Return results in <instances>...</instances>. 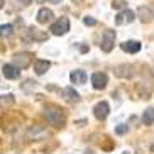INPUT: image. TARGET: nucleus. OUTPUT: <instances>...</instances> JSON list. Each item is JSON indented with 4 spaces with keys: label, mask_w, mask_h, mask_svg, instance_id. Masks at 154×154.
<instances>
[{
    "label": "nucleus",
    "mask_w": 154,
    "mask_h": 154,
    "mask_svg": "<svg viewBox=\"0 0 154 154\" xmlns=\"http://www.w3.org/2000/svg\"><path fill=\"white\" fill-rule=\"evenodd\" d=\"M44 117L48 119V122L54 127H63L66 122V117H64V112L56 105H48L44 109Z\"/></svg>",
    "instance_id": "nucleus-1"
},
{
    "label": "nucleus",
    "mask_w": 154,
    "mask_h": 154,
    "mask_svg": "<svg viewBox=\"0 0 154 154\" xmlns=\"http://www.w3.org/2000/svg\"><path fill=\"white\" fill-rule=\"evenodd\" d=\"M68 31H69V19L68 17H59L51 26V34L53 36H64Z\"/></svg>",
    "instance_id": "nucleus-2"
},
{
    "label": "nucleus",
    "mask_w": 154,
    "mask_h": 154,
    "mask_svg": "<svg viewBox=\"0 0 154 154\" xmlns=\"http://www.w3.org/2000/svg\"><path fill=\"white\" fill-rule=\"evenodd\" d=\"M113 46H115V31L112 29H107L103 32V36H102V42H100V48L103 53H110L113 49Z\"/></svg>",
    "instance_id": "nucleus-3"
},
{
    "label": "nucleus",
    "mask_w": 154,
    "mask_h": 154,
    "mask_svg": "<svg viewBox=\"0 0 154 154\" xmlns=\"http://www.w3.org/2000/svg\"><path fill=\"white\" fill-rule=\"evenodd\" d=\"M107 83H109V76L105 73L97 71L91 75V85H93L95 90H103V88H107Z\"/></svg>",
    "instance_id": "nucleus-4"
},
{
    "label": "nucleus",
    "mask_w": 154,
    "mask_h": 154,
    "mask_svg": "<svg viewBox=\"0 0 154 154\" xmlns=\"http://www.w3.org/2000/svg\"><path fill=\"white\" fill-rule=\"evenodd\" d=\"M110 113V105L107 102H98V103L93 107V115H95L97 120H105Z\"/></svg>",
    "instance_id": "nucleus-5"
},
{
    "label": "nucleus",
    "mask_w": 154,
    "mask_h": 154,
    "mask_svg": "<svg viewBox=\"0 0 154 154\" xmlns=\"http://www.w3.org/2000/svg\"><path fill=\"white\" fill-rule=\"evenodd\" d=\"M136 19V14L129 9L120 10L117 15H115V26H124V24H131L132 20Z\"/></svg>",
    "instance_id": "nucleus-6"
},
{
    "label": "nucleus",
    "mask_w": 154,
    "mask_h": 154,
    "mask_svg": "<svg viewBox=\"0 0 154 154\" xmlns=\"http://www.w3.org/2000/svg\"><path fill=\"white\" fill-rule=\"evenodd\" d=\"M137 15H139L142 24H149V22H152V19H154L152 9L147 7V5H139V7H137Z\"/></svg>",
    "instance_id": "nucleus-7"
},
{
    "label": "nucleus",
    "mask_w": 154,
    "mask_h": 154,
    "mask_svg": "<svg viewBox=\"0 0 154 154\" xmlns=\"http://www.w3.org/2000/svg\"><path fill=\"white\" fill-rule=\"evenodd\" d=\"M46 136H48V131L41 125H32L27 129V137L32 140H41V139H44Z\"/></svg>",
    "instance_id": "nucleus-8"
},
{
    "label": "nucleus",
    "mask_w": 154,
    "mask_h": 154,
    "mask_svg": "<svg viewBox=\"0 0 154 154\" xmlns=\"http://www.w3.org/2000/svg\"><path fill=\"white\" fill-rule=\"evenodd\" d=\"M31 59H32V56L29 54V53H20V54H15L14 58H12V63H14L17 68L24 69L31 64Z\"/></svg>",
    "instance_id": "nucleus-9"
},
{
    "label": "nucleus",
    "mask_w": 154,
    "mask_h": 154,
    "mask_svg": "<svg viewBox=\"0 0 154 154\" xmlns=\"http://www.w3.org/2000/svg\"><path fill=\"white\" fill-rule=\"evenodd\" d=\"M2 73L7 80H17L20 76V68H17L14 63L12 64H4L2 66Z\"/></svg>",
    "instance_id": "nucleus-10"
},
{
    "label": "nucleus",
    "mask_w": 154,
    "mask_h": 154,
    "mask_svg": "<svg viewBox=\"0 0 154 154\" xmlns=\"http://www.w3.org/2000/svg\"><path fill=\"white\" fill-rule=\"evenodd\" d=\"M29 37H31L32 41L36 42H44L49 39V34L44 31H41V29H36V27H31L29 29Z\"/></svg>",
    "instance_id": "nucleus-11"
},
{
    "label": "nucleus",
    "mask_w": 154,
    "mask_h": 154,
    "mask_svg": "<svg viewBox=\"0 0 154 154\" xmlns=\"http://www.w3.org/2000/svg\"><path fill=\"white\" fill-rule=\"evenodd\" d=\"M59 93H61V97H63L66 102H78V100H80V93H78L73 86H66V88H63Z\"/></svg>",
    "instance_id": "nucleus-12"
},
{
    "label": "nucleus",
    "mask_w": 154,
    "mask_h": 154,
    "mask_svg": "<svg viewBox=\"0 0 154 154\" xmlns=\"http://www.w3.org/2000/svg\"><path fill=\"white\" fill-rule=\"evenodd\" d=\"M69 80H71V83H75V85H85L88 76H86V73L82 71V69H75V71L69 73Z\"/></svg>",
    "instance_id": "nucleus-13"
},
{
    "label": "nucleus",
    "mask_w": 154,
    "mask_h": 154,
    "mask_svg": "<svg viewBox=\"0 0 154 154\" xmlns=\"http://www.w3.org/2000/svg\"><path fill=\"white\" fill-rule=\"evenodd\" d=\"M132 66L131 64H120V66H117L115 68V76H119V78H132L134 76V73H132Z\"/></svg>",
    "instance_id": "nucleus-14"
},
{
    "label": "nucleus",
    "mask_w": 154,
    "mask_h": 154,
    "mask_svg": "<svg viewBox=\"0 0 154 154\" xmlns=\"http://www.w3.org/2000/svg\"><path fill=\"white\" fill-rule=\"evenodd\" d=\"M120 48H122V51H125L129 54H136V53L140 51V42L139 41H125L120 44Z\"/></svg>",
    "instance_id": "nucleus-15"
},
{
    "label": "nucleus",
    "mask_w": 154,
    "mask_h": 154,
    "mask_svg": "<svg viewBox=\"0 0 154 154\" xmlns=\"http://www.w3.org/2000/svg\"><path fill=\"white\" fill-rule=\"evenodd\" d=\"M53 17H54V14H53V10L48 9V7H42V9H39V12H37V22L39 24H48Z\"/></svg>",
    "instance_id": "nucleus-16"
},
{
    "label": "nucleus",
    "mask_w": 154,
    "mask_h": 154,
    "mask_svg": "<svg viewBox=\"0 0 154 154\" xmlns=\"http://www.w3.org/2000/svg\"><path fill=\"white\" fill-rule=\"evenodd\" d=\"M49 68H51V63L46 61V59H36V61H34V71H36L37 75H44Z\"/></svg>",
    "instance_id": "nucleus-17"
},
{
    "label": "nucleus",
    "mask_w": 154,
    "mask_h": 154,
    "mask_svg": "<svg viewBox=\"0 0 154 154\" xmlns=\"http://www.w3.org/2000/svg\"><path fill=\"white\" fill-rule=\"evenodd\" d=\"M142 124H146V125L154 124V107H149V109L142 113Z\"/></svg>",
    "instance_id": "nucleus-18"
},
{
    "label": "nucleus",
    "mask_w": 154,
    "mask_h": 154,
    "mask_svg": "<svg viewBox=\"0 0 154 154\" xmlns=\"http://www.w3.org/2000/svg\"><path fill=\"white\" fill-rule=\"evenodd\" d=\"M12 32H14V26L12 24H2L0 26V34H2V37L12 36Z\"/></svg>",
    "instance_id": "nucleus-19"
},
{
    "label": "nucleus",
    "mask_w": 154,
    "mask_h": 154,
    "mask_svg": "<svg viewBox=\"0 0 154 154\" xmlns=\"http://www.w3.org/2000/svg\"><path fill=\"white\" fill-rule=\"evenodd\" d=\"M125 132H129V125H125V124H120V125L115 127V134L117 136H124Z\"/></svg>",
    "instance_id": "nucleus-20"
},
{
    "label": "nucleus",
    "mask_w": 154,
    "mask_h": 154,
    "mask_svg": "<svg viewBox=\"0 0 154 154\" xmlns=\"http://www.w3.org/2000/svg\"><path fill=\"white\" fill-rule=\"evenodd\" d=\"M112 7L113 9H124V7H125V0H113Z\"/></svg>",
    "instance_id": "nucleus-21"
},
{
    "label": "nucleus",
    "mask_w": 154,
    "mask_h": 154,
    "mask_svg": "<svg viewBox=\"0 0 154 154\" xmlns=\"http://www.w3.org/2000/svg\"><path fill=\"white\" fill-rule=\"evenodd\" d=\"M83 24L85 26H97V20L93 17H83Z\"/></svg>",
    "instance_id": "nucleus-22"
},
{
    "label": "nucleus",
    "mask_w": 154,
    "mask_h": 154,
    "mask_svg": "<svg viewBox=\"0 0 154 154\" xmlns=\"http://www.w3.org/2000/svg\"><path fill=\"white\" fill-rule=\"evenodd\" d=\"M19 2H20L22 5H31V2H32V0H19Z\"/></svg>",
    "instance_id": "nucleus-23"
},
{
    "label": "nucleus",
    "mask_w": 154,
    "mask_h": 154,
    "mask_svg": "<svg viewBox=\"0 0 154 154\" xmlns=\"http://www.w3.org/2000/svg\"><path fill=\"white\" fill-rule=\"evenodd\" d=\"M85 154H95V152H93V151H90V149H86V151H85Z\"/></svg>",
    "instance_id": "nucleus-24"
},
{
    "label": "nucleus",
    "mask_w": 154,
    "mask_h": 154,
    "mask_svg": "<svg viewBox=\"0 0 154 154\" xmlns=\"http://www.w3.org/2000/svg\"><path fill=\"white\" fill-rule=\"evenodd\" d=\"M151 152H154V144H152V146H151Z\"/></svg>",
    "instance_id": "nucleus-25"
},
{
    "label": "nucleus",
    "mask_w": 154,
    "mask_h": 154,
    "mask_svg": "<svg viewBox=\"0 0 154 154\" xmlns=\"http://www.w3.org/2000/svg\"><path fill=\"white\" fill-rule=\"evenodd\" d=\"M51 2H54V4H58V2H61V0H51Z\"/></svg>",
    "instance_id": "nucleus-26"
},
{
    "label": "nucleus",
    "mask_w": 154,
    "mask_h": 154,
    "mask_svg": "<svg viewBox=\"0 0 154 154\" xmlns=\"http://www.w3.org/2000/svg\"><path fill=\"white\" fill-rule=\"evenodd\" d=\"M122 154H131V152H129V151H124V152Z\"/></svg>",
    "instance_id": "nucleus-27"
}]
</instances>
